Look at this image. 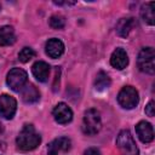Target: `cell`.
I'll return each mask as SVG.
<instances>
[{
    "label": "cell",
    "instance_id": "17",
    "mask_svg": "<svg viewBox=\"0 0 155 155\" xmlns=\"http://www.w3.org/2000/svg\"><path fill=\"white\" fill-rule=\"evenodd\" d=\"M154 6H155L154 2H147V4H144L140 7V17L149 25H153L154 24V19H155V16H154Z\"/></svg>",
    "mask_w": 155,
    "mask_h": 155
},
{
    "label": "cell",
    "instance_id": "16",
    "mask_svg": "<svg viewBox=\"0 0 155 155\" xmlns=\"http://www.w3.org/2000/svg\"><path fill=\"white\" fill-rule=\"evenodd\" d=\"M16 41L15 30L11 25L0 27V46H10Z\"/></svg>",
    "mask_w": 155,
    "mask_h": 155
},
{
    "label": "cell",
    "instance_id": "14",
    "mask_svg": "<svg viewBox=\"0 0 155 155\" xmlns=\"http://www.w3.org/2000/svg\"><path fill=\"white\" fill-rule=\"evenodd\" d=\"M23 102L30 104V103H35L40 99V92L39 90L33 85V84H25L24 87L19 91Z\"/></svg>",
    "mask_w": 155,
    "mask_h": 155
},
{
    "label": "cell",
    "instance_id": "13",
    "mask_svg": "<svg viewBox=\"0 0 155 155\" xmlns=\"http://www.w3.org/2000/svg\"><path fill=\"white\" fill-rule=\"evenodd\" d=\"M33 75L41 82H46L50 76V65L44 61H38L31 67Z\"/></svg>",
    "mask_w": 155,
    "mask_h": 155
},
{
    "label": "cell",
    "instance_id": "19",
    "mask_svg": "<svg viewBox=\"0 0 155 155\" xmlns=\"http://www.w3.org/2000/svg\"><path fill=\"white\" fill-rule=\"evenodd\" d=\"M34 57H35V51L30 47H23L18 53V59L22 63H27Z\"/></svg>",
    "mask_w": 155,
    "mask_h": 155
},
{
    "label": "cell",
    "instance_id": "24",
    "mask_svg": "<svg viewBox=\"0 0 155 155\" xmlns=\"http://www.w3.org/2000/svg\"><path fill=\"white\" fill-rule=\"evenodd\" d=\"M0 8H1V6H0Z\"/></svg>",
    "mask_w": 155,
    "mask_h": 155
},
{
    "label": "cell",
    "instance_id": "8",
    "mask_svg": "<svg viewBox=\"0 0 155 155\" xmlns=\"http://www.w3.org/2000/svg\"><path fill=\"white\" fill-rule=\"evenodd\" d=\"M71 142L68 137H59L53 139L47 147V155H61L69 151Z\"/></svg>",
    "mask_w": 155,
    "mask_h": 155
},
{
    "label": "cell",
    "instance_id": "5",
    "mask_svg": "<svg viewBox=\"0 0 155 155\" xmlns=\"http://www.w3.org/2000/svg\"><path fill=\"white\" fill-rule=\"evenodd\" d=\"M117 102L125 109H133L139 102L138 91L132 86L122 87L117 94Z\"/></svg>",
    "mask_w": 155,
    "mask_h": 155
},
{
    "label": "cell",
    "instance_id": "9",
    "mask_svg": "<svg viewBox=\"0 0 155 155\" xmlns=\"http://www.w3.org/2000/svg\"><path fill=\"white\" fill-rule=\"evenodd\" d=\"M52 115H53L54 120H56L58 124L64 125V124H68V122L71 121V119H73V110L68 107V104L61 102V103H58V104L53 108Z\"/></svg>",
    "mask_w": 155,
    "mask_h": 155
},
{
    "label": "cell",
    "instance_id": "21",
    "mask_svg": "<svg viewBox=\"0 0 155 155\" xmlns=\"http://www.w3.org/2000/svg\"><path fill=\"white\" fill-rule=\"evenodd\" d=\"M145 114L148 115V116H154V114H155V103H154V101H150L148 104H147V107H145Z\"/></svg>",
    "mask_w": 155,
    "mask_h": 155
},
{
    "label": "cell",
    "instance_id": "22",
    "mask_svg": "<svg viewBox=\"0 0 155 155\" xmlns=\"http://www.w3.org/2000/svg\"><path fill=\"white\" fill-rule=\"evenodd\" d=\"M84 155H102V154L97 148H88L85 150Z\"/></svg>",
    "mask_w": 155,
    "mask_h": 155
},
{
    "label": "cell",
    "instance_id": "12",
    "mask_svg": "<svg viewBox=\"0 0 155 155\" xmlns=\"http://www.w3.org/2000/svg\"><path fill=\"white\" fill-rule=\"evenodd\" d=\"M45 51L46 54L51 58H58L63 54L64 52V44L56 38H52L50 40H47L46 45H45Z\"/></svg>",
    "mask_w": 155,
    "mask_h": 155
},
{
    "label": "cell",
    "instance_id": "23",
    "mask_svg": "<svg viewBox=\"0 0 155 155\" xmlns=\"http://www.w3.org/2000/svg\"><path fill=\"white\" fill-rule=\"evenodd\" d=\"M2 131H4V127H2V124H1V122H0V133H1V132H2Z\"/></svg>",
    "mask_w": 155,
    "mask_h": 155
},
{
    "label": "cell",
    "instance_id": "11",
    "mask_svg": "<svg viewBox=\"0 0 155 155\" xmlns=\"http://www.w3.org/2000/svg\"><path fill=\"white\" fill-rule=\"evenodd\" d=\"M110 64L121 70V69H125L128 64V56L126 53V51L122 48V47H117L113 51L111 56H110Z\"/></svg>",
    "mask_w": 155,
    "mask_h": 155
},
{
    "label": "cell",
    "instance_id": "1",
    "mask_svg": "<svg viewBox=\"0 0 155 155\" xmlns=\"http://www.w3.org/2000/svg\"><path fill=\"white\" fill-rule=\"evenodd\" d=\"M41 142L40 134L35 131L33 125H24L16 138L17 147L23 151H29L35 149Z\"/></svg>",
    "mask_w": 155,
    "mask_h": 155
},
{
    "label": "cell",
    "instance_id": "10",
    "mask_svg": "<svg viewBox=\"0 0 155 155\" xmlns=\"http://www.w3.org/2000/svg\"><path fill=\"white\" fill-rule=\"evenodd\" d=\"M136 133L143 143H150L154 139V130L148 121H139L136 125Z\"/></svg>",
    "mask_w": 155,
    "mask_h": 155
},
{
    "label": "cell",
    "instance_id": "20",
    "mask_svg": "<svg viewBox=\"0 0 155 155\" xmlns=\"http://www.w3.org/2000/svg\"><path fill=\"white\" fill-rule=\"evenodd\" d=\"M50 25L53 28V29H62L64 28L65 25V19L63 16L61 15H53L51 16L50 18Z\"/></svg>",
    "mask_w": 155,
    "mask_h": 155
},
{
    "label": "cell",
    "instance_id": "2",
    "mask_svg": "<svg viewBox=\"0 0 155 155\" xmlns=\"http://www.w3.org/2000/svg\"><path fill=\"white\" fill-rule=\"evenodd\" d=\"M116 147L121 155H139L138 147L128 130H122L116 137Z\"/></svg>",
    "mask_w": 155,
    "mask_h": 155
},
{
    "label": "cell",
    "instance_id": "7",
    "mask_svg": "<svg viewBox=\"0 0 155 155\" xmlns=\"http://www.w3.org/2000/svg\"><path fill=\"white\" fill-rule=\"evenodd\" d=\"M17 110V102L10 94H1L0 96V116L4 119H12Z\"/></svg>",
    "mask_w": 155,
    "mask_h": 155
},
{
    "label": "cell",
    "instance_id": "6",
    "mask_svg": "<svg viewBox=\"0 0 155 155\" xmlns=\"http://www.w3.org/2000/svg\"><path fill=\"white\" fill-rule=\"evenodd\" d=\"M27 80H28V75H27L25 70H23L21 68L11 69L6 78L7 85L10 86L11 90H13L16 92H19L24 87V85L27 84Z\"/></svg>",
    "mask_w": 155,
    "mask_h": 155
},
{
    "label": "cell",
    "instance_id": "18",
    "mask_svg": "<svg viewBox=\"0 0 155 155\" xmlns=\"http://www.w3.org/2000/svg\"><path fill=\"white\" fill-rule=\"evenodd\" d=\"M110 82L111 81H110L109 75L104 71H99L94 79V88L97 91H104L110 86Z\"/></svg>",
    "mask_w": 155,
    "mask_h": 155
},
{
    "label": "cell",
    "instance_id": "4",
    "mask_svg": "<svg viewBox=\"0 0 155 155\" xmlns=\"http://www.w3.org/2000/svg\"><path fill=\"white\" fill-rule=\"evenodd\" d=\"M155 52L153 47H144L140 50L138 58H137V63H138V68L147 74H154L155 73Z\"/></svg>",
    "mask_w": 155,
    "mask_h": 155
},
{
    "label": "cell",
    "instance_id": "3",
    "mask_svg": "<svg viewBox=\"0 0 155 155\" xmlns=\"http://www.w3.org/2000/svg\"><path fill=\"white\" fill-rule=\"evenodd\" d=\"M82 132L87 136H93L101 131L102 120L101 114L96 109H88L85 111L82 117Z\"/></svg>",
    "mask_w": 155,
    "mask_h": 155
},
{
    "label": "cell",
    "instance_id": "15",
    "mask_svg": "<svg viewBox=\"0 0 155 155\" xmlns=\"http://www.w3.org/2000/svg\"><path fill=\"white\" fill-rule=\"evenodd\" d=\"M136 25V21L132 17L121 18L116 24V33L121 38H127Z\"/></svg>",
    "mask_w": 155,
    "mask_h": 155
}]
</instances>
